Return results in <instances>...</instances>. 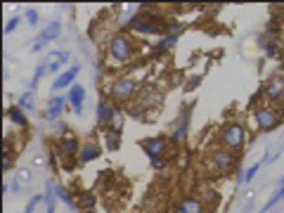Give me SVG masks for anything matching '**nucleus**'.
Segmentation results:
<instances>
[{"label":"nucleus","instance_id":"17","mask_svg":"<svg viewBox=\"0 0 284 213\" xmlns=\"http://www.w3.org/2000/svg\"><path fill=\"white\" fill-rule=\"evenodd\" d=\"M102 154V147L97 145L95 140H90V142H86V145L80 147V152H78V164H90V161H95V159Z\"/></svg>","mask_w":284,"mask_h":213},{"label":"nucleus","instance_id":"44","mask_svg":"<svg viewBox=\"0 0 284 213\" xmlns=\"http://www.w3.org/2000/svg\"><path fill=\"white\" fill-rule=\"evenodd\" d=\"M282 62H284V57H282Z\"/></svg>","mask_w":284,"mask_h":213},{"label":"nucleus","instance_id":"25","mask_svg":"<svg viewBox=\"0 0 284 213\" xmlns=\"http://www.w3.org/2000/svg\"><path fill=\"white\" fill-rule=\"evenodd\" d=\"M185 31V26L180 24V19H173V22H166V29H164V36H175L180 38V33Z\"/></svg>","mask_w":284,"mask_h":213},{"label":"nucleus","instance_id":"24","mask_svg":"<svg viewBox=\"0 0 284 213\" xmlns=\"http://www.w3.org/2000/svg\"><path fill=\"white\" fill-rule=\"evenodd\" d=\"M263 50H266V57H268V60H279V57H284V50H282V45H279L277 41L268 43Z\"/></svg>","mask_w":284,"mask_h":213},{"label":"nucleus","instance_id":"9","mask_svg":"<svg viewBox=\"0 0 284 213\" xmlns=\"http://www.w3.org/2000/svg\"><path fill=\"white\" fill-rule=\"evenodd\" d=\"M140 147H142V152L147 154L149 159L166 157V152H168V140L164 138V135H154V138H145V140H140Z\"/></svg>","mask_w":284,"mask_h":213},{"label":"nucleus","instance_id":"3","mask_svg":"<svg viewBox=\"0 0 284 213\" xmlns=\"http://www.w3.org/2000/svg\"><path fill=\"white\" fill-rule=\"evenodd\" d=\"M218 142H220V147H225V149L237 154L247 145V128L237 121L225 123V126L220 128V133H218Z\"/></svg>","mask_w":284,"mask_h":213},{"label":"nucleus","instance_id":"7","mask_svg":"<svg viewBox=\"0 0 284 213\" xmlns=\"http://www.w3.org/2000/svg\"><path fill=\"white\" fill-rule=\"evenodd\" d=\"M263 98L268 100V104L277 107L284 102V76L282 73H275L266 85H263Z\"/></svg>","mask_w":284,"mask_h":213},{"label":"nucleus","instance_id":"19","mask_svg":"<svg viewBox=\"0 0 284 213\" xmlns=\"http://www.w3.org/2000/svg\"><path fill=\"white\" fill-rule=\"evenodd\" d=\"M7 119H10V123L17 128H26L29 126V119H26V111L22 109V107H10L7 109Z\"/></svg>","mask_w":284,"mask_h":213},{"label":"nucleus","instance_id":"2","mask_svg":"<svg viewBox=\"0 0 284 213\" xmlns=\"http://www.w3.org/2000/svg\"><path fill=\"white\" fill-rule=\"evenodd\" d=\"M206 166L213 173H218V176L232 173L237 166V154L225 149V147H211L209 152H206Z\"/></svg>","mask_w":284,"mask_h":213},{"label":"nucleus","instance_id":"39","mask_svg":"<svg viewBox=\"0 0 284 213\" xmlns=\"http://www.w3.org/2000/svg\"><path fill=\"white\" fill-rule=\"evenodd\" d=\"M10 189H12L14 195H19V192H22V183H19L17 178H12V180H10Z\"/></svg>","mask_w":284,"mask_h":213},{"label":"nucleus","instance_id":"37","mask_svg":"<svg viewBox=\"0 0 284 213\" xmlns=\"http://www.w3.org/2000/svg\"><path fill=\"white\" fill-rule=\"evenodd\" d=\"M93 204H95V197L93 195H86L83 199H80V206H83V208H93Z\"/></svg>","mask_w":284,"mask_h":213},{"label":"nucleus","instance_id":"20","mask_svg":"<svg viewBox=\"0 0 284 213\" xmlns=\"http://www.w3.org/2000/svg\"><path fill=\"white\" fill-rule=\"evenodd\" d=\"M55 201H57V195H55V183H45V211L48 213H55Z\"/></svg>","mask_w":284,"mask_h":213},{"label":"nucleus","instance_id":"29","mask_svg":"<svg viewBox=\"0 0 284 213\" xmlns=\"http://www.w3.org/2000/svg\"><path fill=\"white\" fill-rule=\"evenodd\" d=\"M24 17H26V22H29V26H38V10L36 7H26L24 10Z\"/></svg>","mask_w":284,"mask_h":213},{"label":"nucleus","instance_id":"27","mask_svg":"<svg viewBox=\"0 0 284 213\" xmlns=\"http://www.w3.org/2000/svg\"><path fill=\"white\" fill-rule=\"evenodd\" d=\"M266 161H270V157H268V154H266L263 159H260V161H256V164H253L251 168H249L247 173H244V183H251L253 178H256V173H258V170L263 168V164H266Z\"/></svg>","mask_w":284,"mask_h":213},{"label":"nucleus","instance_id":"8","mask_svg":"<svg viewBox=\"0 0 284 213\" xmlns=\"http://www.w3.org/2000/svg\"><path fill=\"white\" fill-rule=\"evenodd\" d=\"M190 116H192V107H182L175 119L173 128H171V140L173 142H185L187 140V130H190Z\"/></svg>","mask_w":284,"mask_h":213},{"label":"nucleus","instance_id":"16","mask_svg":"<svg viewBox=\"0 0 284 213\" xmlns=\"http://www.w3.org/2000/svg\"><path fill=\"white\" fill-rule=\"evenodd\" d=\"M64 107H67V98H50L48 100V107L43 111V119L45 121H59V116H62Z\"/></svg>","mask_w":284,"mask_h":213},{"label":"nucleus","instance_id":"14","mask_svg":"<svg viewBox=\"0 0 284 213\" xmlns=\"http://www.w3.org/2000/svg\"><path fill=\"white\" fill-rule=\"evenodd\" d=\"M80 142H78V138L76 135H67V138H62V140L57 142V152H59V157L62 159H78V152H80Z\"/></svg>","mask_w":284,"mask_h":213},{"label":"nucleus","instance_id":"26","mask_svg":"<svg viewBox=\"0 0 284 213\" xmlns=\"http://www.w3.org/2000/svg\"><path fill=\"white\" fill-rule=\"evenodd\" d=\"M118 130H114V128H109V130H105V145H107V149H118Z\"/></svg>","mask_w":284,"mask_h":213},{"label":"nucleus","instance_id":"43","mask_svg":"<svg viewBox=\"0 0 284 213\" xmlns=\"http://www.w3.org/2000/svg\"><path fill=\"white\" fill-rule=\"evenodd\" d=\"M282 41H284V26H282Z\"/></svg>","mask_w":284,"mask_h":213},{"label":"nucleus","instance_id":"5","mask_svg":"<svg viewBox=\"0 0 284 213\" xmlns=\"http://www.w3.org/2000/svg\"><path fill=\"white\" fill-rule=\"evenodd\" d=\"M109 95L124 104L133 102L140 95V81L133 79V76H116L109 85Z\"/></svg>","mask_w":284,"mask_h":213},{"label":"nucleus","instance_id":"41","mask_svg":"<svg viewBox=\"0 0 284 213\" xmlns=\"http://www.w3.org/2000/svg\"><path fill=\"white\" fill-rule=\"evenodd\" d=\"M277 183H279V187H282V185H284V176H282V178H279V180H277Z\"/></svg>","mask_w":284,"mask_h":213},{"label":"nucleus","instance_id":"36","mask_svg":"<svg viewBox=\"0 0 284 213\" xmlns=\"http://www.w3.org/2000/svg\"><path fill=\"white\" fill-rule=\"evenodd\" d=\"M17 24H19V17H12V19H10V22L5 24V36H10V33L17 29Z\"/></svg>","mask_w":284,"mask_h":213},{"label":"nucleus","instance_id":"34","mask_svg":"<svg viewBox=\"0 0 284 213\" xmlns=\"http://www.w3.org/2000/svg\"><path fill=\"white\" fill-rule=\"evenodd\" d=\"M12 164H14L12 154H10V152L5 149V152H3V170H10V168H12Z\"/></svg>","mask_w":284,"mask_h":213},{"label":"nucleus","instance_id":"11","mask_svg":"<svg viewBox=\"0 0 284 213\" xmlns=\"http://www.w3.org/2000/svg\"><path fill=\"white\" fill-rule=\"evenodd\" d=\"M78 73H80V67H78V64H71V67L64 69V71L59 73L55 81H52V88H50V90H52V92L69 90V88L74 85V81H76V76H78Z\"/></svg>","mask_w":284,"mask_h":213},{"label":"nucleus","instance_id":"32","mask_svg":"<svg viewBox=\"0 0 284 213\" xmlns=\"http://www.w3.org/2000/svg\"><path fill=\"white\" fill-rule=\"evenodd\" d=\"M40 201H45V195H33L24 213H33V211H36V206H38V204H40Z\"/></svg>","mask_w":284,"mask_h":213},{"label":"nucleus","instance_id":"6","mask_svg":"<svg viewBox=\"0 0 284 213\" xmlns=\"http://www.w3.org/2000/svg\"><path fill=\"white\" fill-rule=\"evenodd\" d=\"M253 121H256V128L268 133V130H275L282 121V114H279L277 107H272V104H258L256 109H253Z\"/></svg>","mask_w":284,"mask_h":213},{"label":"nucleus","instance_id":"10","mask_svg":"<svg viewBox=\"0 0 284 213\" xmlns=\"http://www.w3.org/2000/svg\"><path fill=\"white\" fill-rule=\"evenodd\" d=\"M164 102V92H159L156 88H145L137 95V111H147V109H156Z\"/></svg>","mask_w":284,"mask_h":213},{"label":"nucleus","instance_id":"23","mask_svg":"<svg viewBox=\"0 0 284 213\" xmlns=\"http://www.w3.org/2000/svg\"><path fill=\"white\" fill-rule=\"evenodd\" d=\"M282 199H284V185H282V187H277V192H275V195H272L270 199H268V204H266V206H263V208H260L258 213H270L272 208L277 206V204H279V201H282Z\"/></svg>","mask_w":284,"mask_h":213},{"label":"nucleus","instance_id":"28","mask_svg":"<svg viewBox=\"0 0 284 213\" xmlns=\"http://www.w3.org/2000/svg\"><path fill=\"white\" fill-rule=\"evenodd\" d=\"M178 43V38L175 36H161V41L156 43V48H154V52H166V50H171Z\"/></svg>","mask_w":284,"mask_h":213},{"label":"nucleus","instance_id":"38","mask_svg":"<svg viewBox=\"0 0 284 213\" xmlns=\"http://www.w3.org/2000/svg\"><path fill=\"white\" fill-rule=\"evenodd\" d=\"M67 130H69V128L64 126V123H57V126H55V135H59V138H67Z\"/></svg>","mask_w":284,"mask_h":213},{"label":"nucleus","instance_id":"30","mask_svg":"<svg viewBox=\"0 0 284 213\" xmlns=\"http://www.w3.org/2000/svg\"><path fill=\"white\" fill-rule=\"evenodd\" d=\"M199 83H201V76H199V73H192L190 79H187V83H185V92H192Z\"/></svg>","mask_w":284,"mask_h":213},{"label":"nucleus","instance_id":"35","mask_svg":"<svg viewBox=\"0 0 284 213\" xmlns=\"http://www.w3.org/2000/svg\"><path fill=\"white\" fill-rule=\"evenodd\" d=\"M17 180L19 183H31V173H29V168H22L17 173Z\"/></svg>","mask_w":284,"mask_h":213},{"label":"nucleus","instance_id":"4","mask_svg":"<svg viewBox=\"0 0 284 213\" xmlns=\"http://www.w3.org/2000/svg\"><path fill=\"white\" fill-rule=\"evenodd\" d=\"M164 29H166V19L164 14H156L154 7H145L140 14V19L135 22V26L130 31L142 33V36H164Z\"/></svg>","mask_w":284,"mask_h":213},{"label":"nucleus","instance_id":"21","mask_svg":"<svg viewBox=\"0 0 284 213\" xmlns=\"http://www.w3.org/2000/svg\"><path fill=\"white\" fill-rule=\"evenodd\" d=\"M55 195H57V199L59 201H64L69 208H76V201H74V197H71V192H69L64 185H55Z\"/></svg>","mask_w":284,"mask_h":213},{"label":"nucleus","instance_id":"13","mask_svg":"<svg viewBox=\"0 0 284 213\" xmlns=\"http://www.w3.org/2000/svg\"><path fill=\"white\" fill-rule=\"evenodd\" d=\"M67 104L74 109V114H83V104H86V85L74 83L67 90Z\"/></svg>","mask_w":284,"mask_h":213},{"label":"nucleus","instance_id":"42","mask_svg":"<svg viewBox=\"0 0 284 213\" xmlns=\"http://www.w3.org/2000/svg\"><path fill=\"white\" fill-rule=\"evenodd\" d=\"M279 69H282V73H284V62H282V67H279Z\"/></svg>","mask_w":284,"mask_h":213},{"label":"nucleus","instance_id":"12","mask_svg":"<svg viewBox=\"0 0 284 213\" xmlns=\"http://www.w3.org/2000/svg\"><path fill=\"white\" fill-rule=\"evenodd\" d=\"M173 213H206V204L201 201V197H182L180 201H175Z\"/></svg>","mask_w":284,"mask_h":213},{"label":"nucleus","instance_id":"40","mask_svg":"<svg viewBox=\"0 0 284 213\" xmlns=\"http://www.w3.org/2000/svg\"><path fill=\"white\" fill-rule=\"evenodd\" d=\"M40 50H45V43H40V41H36L31 45V52H40Z\"/></svg>","mask_w":284,"mask_h":213},{"label":"nucleus","instance_id":"15","mask_svg":"<svg viewBox=\"0 0 284 213\" xmlns=\"http://www.w3.org/2000/svg\"><path fill=\"white\" fill-rule=\"evenodd\" d=\"M116 114H118V111L114 109V104H111L107 98L97 100V123H99V126H111L114 119H116Z\"/></svg>","mask_w":284,"mask_h":213},{"label":"nucleus","instance_id":"31","mask_svg":"<svg viewBox=\"0 0 284 213\" xmlns=\"http://www.w3.org/2000/svg\"><path fill=\"white\" fill-rule=\"evenodd\" d=\"M50 57H52V52H50ZM64 67H67V64H64L62 60H57V57H55V60L48 64V71H50V73H57V71H62Z\"/></svg>","mask_w":284,"mask_h":213},{"label":"nucleus","instance_id":"18","mask_svg":"<svg viewBox=\"0 0 284 213\" xmlns=\"http://www.w3.org/2000/svg\"><path fill=\"white\" fill-rule=\"evenodd\" d=\"M59 36H62V22H59V19H55V22H50V24L45 26L40 33H38L36 41H40V43H45V45H48V43L57 41Z\"/></svg>","mask_w":284,"mask_h":213},{"label":"nucleus","instance_id":"22","mask_svg":"<svg viewBox=\"0 0 284 213\" xmlns=\"http://www.w3.org/2000/svg\"><path fill=\"white\" fill-rule=\"evenodd\" d=\"M17 107H22L24 111H33V109H36V92H33V90L24 92V95L19 98V104H17Z\"/></svg>","mask_w":284,"mask_h":213},{"label":"nucleus","instance_id":"33","mask_svg":"<svg viewBox=\"0 0 284 213\" xmlns=\"http://www.w3.org/2000/svg\"><path fill=\"white\" fill-rule=\"evenodd\" d=\"M149 166L154 170H164L166 168V157H154V159H149Z\"/></svg>","mask_w":284,"mask_h":213},{"label":"nucleus","instance_id":"1","mask_svg":"<svg viewBox=\"0 0 284 213\" xmlns=\"http://www.w3.org/2000/svg\"><path fill=\"white\" fill-rule=\"evenodd\" d=\"M135 52H137V45L128 31H116V33L109 38L107 55H109L111 62H116V64H128V62H133Z\"/></svg>","mask_w":284,"mask_h":213}]
</instances>
